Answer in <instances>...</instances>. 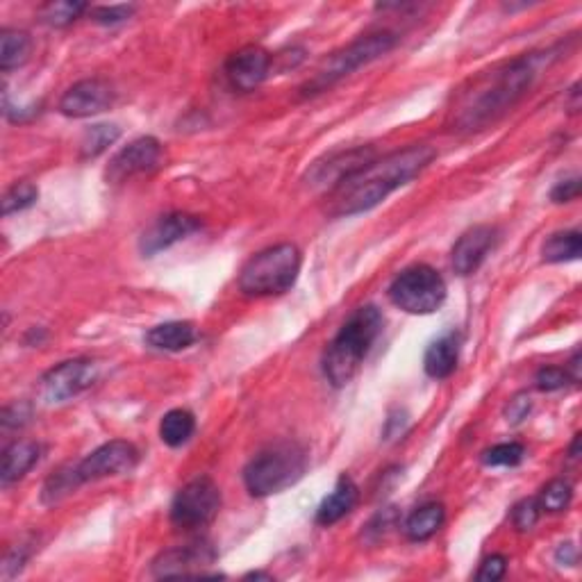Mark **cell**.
<instances>
[{"label": "cell", "mask_w": 582, "mask_h": 582, "mask_svg": "<svg viewBox=\"0 0 582 582\" xmlns=\"http://www.w3.org/2000/svg\"><path fill=\"white\" fill-rule=\"evenodd\" d=\"M553 60L555 51L528 53L480 76L455 105L453 123L457 130H482L501 119Z\"/></svg>", "instance_id": "cell-1"}, {"label": "cell", "mask_w": 582, "mask_h": 582, "mask_svg": "<svg viewBox=\"0 0 582 582\" xmlns=\"http://www.w3.org/2000/svg\"><path fill=\"white\" fill-rule=\"evenodd\" d=\"M432 160H435V151L421 144L369 162L364 169L328 191V214L355 216L373 210L398 187L407 185L421 171H426Z\"/></svg>", "instance_id": "cell-2"}, {"label": "cell", "mask_w": 582, "mask_h": 582, "mask_svg": "<svg viewBox=\"0 0 582 582\" xmlns=\"http://www.w3.org/2000/svg\"><path fill=\"white\" fill-rule=\"evenodd\" d=\"M382 312L376 305H364L348 317V321L337 332L323 355V373L332 387H344L355 378L362 367L364 357L369 355L373 342L382 330Z\"/></svg>", "instance_id": "cell-3"}, {"label": "cell", "mask_w": 582, "mask_h": 582, "mask_svg": "<svg viewBox=\"0 0 582 582\" xmlns=\"http://www.w3.org/2000/svg\"><path fill=\"white\" fill-rule=\"evenodd\" d=\"M301 273V251L294 244H278L257 253L239 273V289L244 296H280L294 287Z\"/></svg>", "instance_id": "cell-4"}, {"label": "cell", "mask_w": 582, "mask_h": 582, "mask_svg": "<svg viewBox=\"0 0 582 582\" xmlns=\"http://www.w3.org/2000/svg\"><path fill=\"white\" fill-rule=\"evenodd\" d=\"M307 469V455L296 444H278L255 455L244 469V485L251 496H271L296 485Z\"/></svg>", "instance_id": "cell-5"}, {"label": "cell", "mask_w": 582, "mask_h": 582, "mask_svg": "<svg viewBox=\"0 0 582 582\" xmlns=\"http://www.w3.org/2000/svg\"><path fill=\"white\" fill-rule=\"evenodd\" d=\"M394 32H373V35L360 37L353 41L351 46L342 48V51L332 53L326 62H323L312 80H307L303 85V96H317L321 91L337 85L339 80H344L355 73L362 66L380 60L382 55H387L396 46Z\"/></svg>", "instance_id": "cell-6"}, {"label": "cell", "mask_w": 582, "mask_h": 582, "mask_svg": "<svg viewBox=\"0 0 582 582\" xmlns=\"http://www.w3.org/2000/svg\"><path fill=\"white\" fill-rule=\"evenodd\" d=\"M392 303L407 314H432L446 301V282L442 273L428 264H414L398 273L389 285Z\"/></svg>", "instance_id": "cell-7"}, {"label": "cell", "mask_w": 582, "mask_h": 582, "mask_svg": "<svg viewBox=\"0 0 582 582\" xmlns=\"http://www.w3.org/2000/svg\"><path fill=\"white\" fill-rule=\"evenodd\" d=\"M221 507V492L207 476L189 480L171 503V521L180 530H196L212 523Z\"/></svg>", "instance_id": "cell-8"}, {"label": "cell", "mask_w": 582, "mask_h": 582, "mask_svg": "<svg viewBox=\"0 0 582 582\" xmlns=\"http://www.w3.org/2000/svg\"><path fill=\"white\" fill-rule=\"evenodd\" d=\"M98 364L87 360V357H78V360H66L57 364L41 378V398L46 403H66L71 398L85 392L96 382Z\"/></svg>", "instance_id": "cell-9"}, {"label": "cell", "mask_w": 582, "mask_h": 582, "mask_svg": "<svg viewBox=\"0 0 582 582\" xmlns=\"http://www.w3.org/2000/svg\"><path fill=\"white\" fill-rule=\"evenodd\" d=\"M139 451L128 442H107L94 453L87 455L85 460L73 464L80 485L85 482H96L112 476H123L137 467Z\"/></svg>", "instance_id": "cell-10"}, {"label": "cell", "mask_w": 582, "mask_h": 582, "mask_svg": "<svg viewBox=\"0 0 582 582\" xmlns=\"http://www.w3.org/2000/svg\"><path fill=\"white\" fill-rule=\"evenodd\" d=\"M114 87L101 78L80 80L66 89L60 101V112L71 119H89L114 105Z\"/></svg>", "instance_id": "cell-11"}, {"label": "cell", "mask_w": 582, "mask_h": 582, "mask_svg": "<svg viewBox=\"0 0 582 582\" xmlns=\"http://www.w3.org/2000/svg\"><path fill=\"white\" fill-rule=\"evenodd\" d=\"M216 560L214 548L207 542H194L187 546L169 548L153 560V573L157 578L178 576H205L203 569Z\"/></svg>", "instance_id": "cell-12"}, {"label": "cell", "mask_w": 582, "mask_h": 582, "mask_svg": "<svg viewBox=\"0 0 582 582\" xmlns=\"http://www.w3.org/2000/svg\"><path fill=\"white\" fill-rule=\"evenodd\" d=\"M162 164V144L155 137H141L114 155L107 169V180L123 182L128 178L151 173Z\"/></svg>", "instance_id": "cell-13"}, {"label": "cell", "mask_w": 582, "mask_h": 582, "mask_svg": "<svg viewBox=\"0 0 582 582\" xmlns=\"http://www.w3.org/2000/svg\"><path fill=\"white\" fill-rule=\"evenodd\" d=\"M271 55L262 46H244L237 53L230 55L226 62V78L232 89L237 91H255L262 82L269 78Z\"/></svg>", "instance_id": "cell-14"}, {"label": "cell", "mask_w": 582, "mask_h": 582, "mask_svg": "<svg viewBox=\"0 0 582 582\" xmlns=\"http://www.w3.org/2000/svg\"><path fill=\"white\" fill-rule=\"evenodd\" d=\"M373 155L376 151L373 148H364V146H357L351 148V151H342V153H335L326 157L323 162L314 164V169L310 171V180L312 187H323V189H335L339 182L351 178L353 173H357L360 169H364L369 162H373Z\"/></svg>", "instance_id": "cell-15"}, {"label": "cell", "mask_w": 582, "mask_h": 582, "mask_svg": "<svg viewBox=\"0 0 582 582\" xmlns=\"http://www.w3.org/2000/svg\"><path fill=\"white\" fill-rule=\"evenodd\" d=\"M201 226L203 223L198 216H191L185 212L166 214L144 232V237H141V253L148 257L162 253L173 244H178V241L194 235L196 230H201Z\"/></svg>", "instance_id": "cell-16"}, {"label": "cell", "mask_w": 582, "mask_h": 582, "mask_svg": "<svg viewBox=\"0 0 582 582\" xmlns=\"http://www.w3.org/2000/svg\"><path fill=\"white\" fill-rule=\"evenodd\" d=\"M496 244V230L489 226H476L464 232L453 246L451 262L457 276H471L476 273L482 262L487 260L489 251Z\"/></svg>", "instance_id": "cell-17"}, {"label": "cell", "mask_w": 582, "mask_h": 582, "mask_svg": "<svg viewBox=\"0 0 582 582\" xmlns=\"http://www.w3.org/2000/svg\"><path fill=\"white\" fill-rule=\"evenodd\" d=\"M457 360H460V335L457 332H446V335L437 337L426 348L423 369H426L432 380H444L453 376V371L457 369Z\"/></svg>", "instance_id": "cell-18"}, {"label": "cell", "mask_w": 582, "mask_h": 582, "mask_svg": "<svg viewBox=\"0 0 582 582\" xmlns=\"http://www.w3.org/2000/svg\"><path fill=\"white\" fill-rule=\"evenodd\" d=\"M357 498H360V489H357L353 478L348 476L339 478L335 489H332L319 505L317 510L319 526H335L337 521L348 517V514L353 512V507L357 505Z\"/></svg>", "instance_id": "cell-19"}, {"label": "cell", "mask_w": 582, "mask_h": 582, "mask_svg": "<svg viewBox=\"0 0 582 582\" xmlns=\"http://www.w3.org/2000/svg\"><path fill=\"white\" fill-rule=\"evenodd\" d=\"M198 332L196 326L189 321H169V323H160L153 330H148L146 342L148 346L157 348V351H166V353H178L185 351L191 344L196 342Z\"/></svg>", "instance_id": "cell-20"}, {"label": "cell", "mask_w": 582, "mask_h": 582, "mask_svg": "<svg viewBox=\"0 0 582 582\" xmlns=\"http://www.w3.org/2000/svg\"><path fill=\"white\" fill-rule=\"evenodd\" d=\"M41 457V446L37 442H14L5 448L3 453V469H0V480L3 485L21 480L26 473L35 467Z\"/></svg>", "instance_id": "cell-21"}, {"label": "cell", "mask_w": 582, "mask_h": 582, "mask_svg": "<svg viewBox=\"0 0 582 582\" xmlns=\"http://www.w3.org/2000/svg\"><path fill=\"white\" fill-rule=\"evenodd\" d=\"M446 521V510L442 503H426L414 510L405 521V535L410 542H428L442 530Z\"/></svg>", "instance_id": "cell-22"}, {"label": "cell", "mask_w": 582, "mask_h": 582, "mask_svg": "<svg viewBox=\"0 0 582 582\" xmlns=\"http://www.w3.org/2000/svg\"><path fill=\"white\" fill-rule=\"evenodd\" d=\"M32 39L28 32L5 28L0 32V69L14 71L28 62Z\"/></svg>", "instance_id": "cell-23"}, {"label": "cell", "mask_w": 582, "mask_h": 582, "mask_svg": "<svg viewBox=\"0 0 582 582\" xmlns=\"http://www.w3.org/2000/svg\"><path fill=\"white\" fill-rule=\"evenodd\" d=\"M582 255V237L578 230L555 232L548 237L542 246V260L548 264L573 262Z\"/></svg>", "instance_id": "cell-24"}, {"label": "cell", "mask_w": 582, "mask_h": 582, "mask_svg": "<svg viewBox=\"0 0 582 582\" xmlns=\"http://www.w3.org/2000/svg\"><path fill=\"white\" fill-rule=\"evenodd\" d=\"M196 432L194 414L187 410H171L166 412L160 423V437L166 446L180 448L185 446Z\"/></svg>", "instance_id": "cell-25"}, {"label": "cell", "mask_w": 582, "mask_h": 582, "mask_svg": "<svg viewBox=\"0 0 582 582\" xmlns=\"http://www.w3.org/2000/svg\"><path fill=\"white\" fill-rule=\"evenodd\" d=\"M80 487V480L76 476V469L73 464H66V467L57 469L51 478L46 480L44 492H41V501L46 505H57L64 501L66 496H71Z\"/></svg>", "instance_id": "cell-26"}, {"label": "cell", "mask_w": 582, "mask_h": 582, "mask_svg": "<svg viewBox=\"0 0 582 582\" xmlns=\"http://www.w3.org/2000/svg\"><path fill=\"white\" fill-rule=\"evenodd\" d=\"M82 12H87L85 3H71V0H60V3H48L41 7V21L53 28H66L73 21L80 19Z\"/></svg>", "instance_id": "cell-27"}, {"label": "cell", "mask_w": 582, "mask_h": 582, "mask_svg": "<svg viewBox=\"0 0 582 582\" xmlns=\"http://www.w3.org/2000/svg\"><path fill=\"white\" fill-rule=\"evenodd\" d=\"M119 128L116 126H107V123H101V126H91L85 137H82V144H80V151L82 157H98L101 153H105L107 148H110L116 139H119Z\"/></svg>", "instance_id": "cell-28"}, {"label": "cell", "mask_w": 582, "mask_h": 582, "mask_svg": "<svg viewBox=\"0 0 582 582\" xmlns=\"http://www.w3.org/2000/svg\"><path fill=\"white\" fill-rule=\"evenodd\" d=\"M571 498H573V487L569 480L564 478H555L548 482V485L539 492V505H542V510L546 512H564L567 507L571 505Z\"/></svg>", "instance_id": "cell-29"}, {"label": "cell", "mask_w": 582, "mask_h": 582, "mask_svg": "<svg viewBox=\"0 0 582 582\" xmlns=\"http://www.w3.org/2000/svg\"><path fill=\"white\" fill-rule=\"evenodd\" d=\"M37 198H39V189L35 185H32V182H28V180L16 182V185H12L10 189L5 191V196H3V214L10 216L14 212L28 210V207H32V205L37 203Z\"/></svg>", "instance_id": "cell-30"}, {"label": "cell", "mask_w": 582, "mask_h": 582, "mask_svg": "<svg viewBox=\"0 0 582 582\" xmlns=\"http://www.w3.org/2000/svg\"><path fill=\"white\" fill-rule=\"evenodd\" d=\"M523 457H526V448L517 442H505L487 448V451L482 453V462H485L487 467H517V464L523 462Z\"/></svg>", "instance_id": "cell-31"}, {"label": "cell", "mask_w": 582, "mask_h": 582, "mask_svg": "<svg viewBox=\"0 0 582 582\" xmlns=\"http://www.w3.org/2000/svg\"><path fill=\"white\" fill-rule=\"evenodd\" d=\"M539 517H542V505H539L537 498H526L512 510V521L517 530L528 532L537 526Z\"/></svg>", "instance_id": "cell-32"}, {"label": "cell", "mask_w": 582, "mask_h": 582, "mask_svg": "<svg viewBox=\"0 0 582 582\" xmlns=\"http://www.w3.org/2000/svg\"><path fill=\"white\" fill-rule=\"evenodd\" d=\"M537 389H542V392H557V389H564L571 382L567 369H560V367H544L537 371Z\"/></svg>", "instance_id": "cell-33"}, {"label": "cell", "mask_w": 582, "mask_h": 582, "mask_svg": "<svg viewBox=\"0 0 582 582\" xmlns=\"http://www.w3.org/2000/svg\"><path fill=\"white\" fill-rule=\"evenodd\" d=\"M135 12V7L132 5H103V7H94L91 10V19L96 23H103V26H114V23H121L126 21Z\"/></svg>", "instance_id": "cell-34"}, {"label": "cell", "mask_w": 582, "mask_h": 582, "mask_svg": "<svg viewBox=\"0 0 582 582\" xmlns=\"http://www.w3.org/2000/svg\"><path fill=\"white\" fill-rule=\"evenodd\" d=\"M507 571V557L505 555H489L485 562L480 564V571L476 580L480 582H496L505 576Z\"/></svg>", "instance_id": "cell-35"}, {"label": "cell", "mask_w": 582, "mask_h": 582, "mask_svg": "<svg viewBox=\"0 0 582 582\" xmlns=\"http://www.w3.org/2000/svg\"><path fill=\"white\" fill-rule=\"evenodd\" d=\"M30 546L32 544H16L14 548H10V553L5 555V562H3V578H12L14 573H19L23 569V564L30 557Z\"/></svg>", "instance_id": "cell-36"}, {"label": "cell", "mask_w": 582, "mask_h": 582, "mask_svg": "<svg viewBox=\"0 0 582 582\" xmlns=\"http://www.w3.org/2000/svg\"><path fill=\"white\" fill-rule=\"evenodd\" d=\"M30 419V405L28 403H14V405H7L3 410V428L10 430V428H21L26 426Z\"/></svg>", "instance_id": "cell-37"}, {"label": "cell", "mask_w": 582, "mask_h": 582, "mask_svg": "<svg viewBox=\"0 0 582 582\" xmlns=\"http://www.w3.org/2000/svg\"><path fill=\"white\" fill-rule=\"evenodd\" d=\"M580 196V178H569L557 182L551 191V201L553 203H571Z\"/></svg>", "instance_id": "cell-38"}, {"label": "cell", "mask_w": 582, "mask_h": 582, "mask_svg": "<svg viewBox=\"0 0 582 582\" xmlns=\"http://www.w3.org/2000/svg\"><path fill=\"white\" fill-rule=\"evenodd\" d=\"M530 396L528 394H517L510 401V405L505 407V417L510 423H521L523 419L528 417V412H530Z\"/></svg>", "instance_id": "cell-39"}, {"label": "cell", "mask_w": 582, "mask_h": 582, "mask_svg": "<svg viewBox=\"0 0 582 582\" xmlns=\"http://www.w3.org/2000/svg\"><path fill=\"white\" fill-rule=\"evenodd\" d=\"M555 560H557V564H562V567H576V562H578V551H576V546H573L571 542L562 544L560 548H557Z\"/></svg>", "instance_id": "cell-40"}, {"label": "cell", "mask_w": 582, "mask_h": 582, "mask_svg": "<svg viewBox=\"0 0 582 582\" xmlns=\"http://www.w3.org/2000/svg\"><path fill=\"white\" fill-rule=\"evenodd\" d=\"M569 453H571V457H578L580 455V435H576V439H573Z\"/></svg>", "instance_id": "cell-41"}]
</instances>
